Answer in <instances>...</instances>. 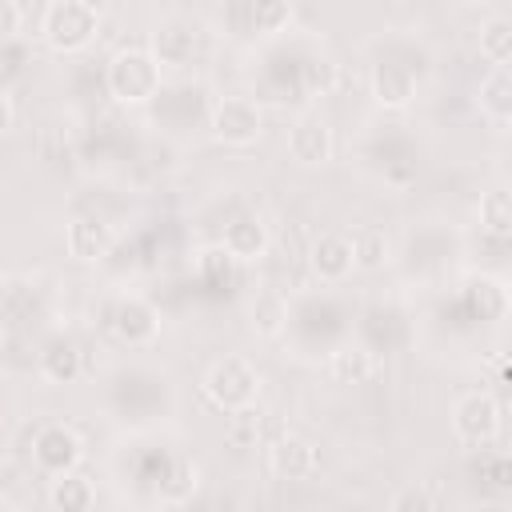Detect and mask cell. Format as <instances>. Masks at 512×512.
I'll use <instances>...</instances> for the list:
<instances>
[{
    "instance_id": "8992f818",
    "label": "cell",
    "mask_w": 512,
    "mask_h": 512,
    "mask_svg": "<svg viewBox=\"0 0 512 512\" xmlns=\"http://www.w3.org/2000/svg\"><path fill=\"white\" fill-rule=\"evenodd\" d=\"M32 460L44 476H64V472H76L80 460H84V444L80 436L68 428V424H44L36 436H32Z\"/></svg>"
},
{
    "instance_id": "7c38bea8",
    "label": "cell",
    "mask_w": 512,
    "mask_h": 512,
    "mask_svg": "<svg viewBox=\"0 0 512 512\" xmlns=\"http://www.w3.org/2000/svg\"><path fill=\"white\" fill-rule=\"evenodd\" d=\"M224 252L236 260V264H256L264 252H268V244H272V236H268V224L260 220V216H252V212H240L236 220H228V228H224Z\"/></svg>"
},
{
    "instance_id": "83f0119b",
    "label": "cell",
    "mask_w": 512,
    "mask_h": 512,
    "mask_svg": "<svg viewBox=\"0 0 512 512\" xmlns=\"http://www.w3.org/2000/svg\"><path fill=\"white\" fill-rule=\"evenodd\" d=\"M388 512H436V496H432L424 484H404V488L388 500Z\"/></svg>"
},
{
    "instance_id": "6da1fadb",
    "label": "cell",
    "mask_w": 512,
    "mask_h": 512,
    "mask_svg": "<svg viewBox=\"0 0 512 512\" xmlns=\"http://www.w3.org/2000/svg\"><path fill=\"white\" fill-rule=\"evenodd\" d=\"M100 32V8L92 0H48L40 12V36L56 52H80Z\"/></svg>"
},
{
    "instance_id": "4316f807",
    "label": "cell",
    "mask_w": 512,
    "mask_h": 512,
    "mask_svg": "<svg viewBox=\"0 0 512 512\" xmlns=\"http://www.w3.org/2000/svg\"><path fill=\"white\" fill-rule=\"evenodd\" d=\"M196 268H200V276H204V280H212V284H224V280L232 276L236 260L224 252V244H208V248H200V256H196Z\"/></svg>"
},
{
    "instance_id": "9c48e42d",
    "label": "cell",
    "mask_w": 512,
    "mask_h": 512,
    "mask_svg": "<svg viewBox=\"0 0 512 512\" xmlns=\"http://www.w3.org/2000/svg\"><path fill=\"white\" fill-rule=\"evenodd\" d=\"M308 268L316 280L324 284H340L352 268H356V252H352V236L344 232H320L308 248Z\"/></svg>"
},
{
    "instance_id": "9a60e30c",
    "label": "cell",
    "mask_w": 512,
    "mask_h": 512,
    "mask_svg": "<svg viewBox=\"0 0 512 512\" xmlns=\"http://www.w3.org/2000/svg\"><path fill=\"white\" fill-rule=\"evenodd\" d=\"M328 372H332L336 384H364V380H372V372H376V356H372L368 344L344 340V344L328 356Z\"/></svg>"
},
{
    "instance_id": "e0dca14e",
    "label": "cell",
    "mask_w": 512,
    "mask_h": 512,
    "mask_svg": "<svg viewBox=\"0 0 512 512\" xmlns=\"http://www.w3.org/2000/svg\"><path fill=\"white\" fill-rule=\"evenodd\" d=\"M480 112L496 128H508V120H512V76H508V68H492L480 80Z\"/></svg>"
},
{
    "instance_id": "30bf717a",
    "label": "cell",
    "mask_w": 512,
    "mask_h": 512,
    "mask_svg": "<svg viewBox=\"0 0 512 512\" xmlns=\"http://www.w3.org/2000/svg\"><path fill=\"white\" fill-rule=\"evenodd\" d=\"M112 244H116V232H112V224L100 220V216H72L68 228H64V248H68V256H76V260H84V264L104 260V256L112 252Z\"/></svg>"
},
{
    "instance_id": "2e32d148",
    "label": "cell",
    "mask_w": 512,
    "mask_h": 512,
    "mask_svg": "<svg viewBox=\"0 0 512 512\" xmlns=\"http://www.w3.org/2000/svg\"><path fill=\"white\" fill-rule=\"evenodd\" d=\"M248 324H252L256 336L276 340V336L288 328V300H284L280 292H272V288L256 292L252 304H248Z\"/></svg>"
},
{
    "instance_id": "4fadbf2b",
    "label": "cell",
    "mask_w": 512,
    "mask_h": 512,
    "mask_svg": "<svg viewBox=\"0 0 512 512\" xmlns=\"http://www.w3.org/2000/svg\"><path fill=\"white\" fill-rule=\"evenodd\" d=\"M372 100L380 108H408L416 100V76L404 64H376L372 68Z\"/></svg>"
},
{
    "instance_id": "7402d4cb",
    "label": "cell",
    "mask_w": 512,
    "mask_h": 512,
    "mask_svg": "<svg viewBox=\"0 0 512 512\" xmlns=\"http://www.w3.org/2000/svg\"><path fill=\"white\" fill-rule=\"evenodd\" d=\"M476 212H480V228H484L488 236L504 240V236L512 232V200H508V192H504V188H492V192H484Z\"/></svg>"
},
{
    "instance_id": "d6986e66",
    "label": "cell",
    "mask_w": 512,
    "mask_h": 512,
    "mask_svg": "<svg viewBox=\"0 0 512 512\" xmlns=\"http://www.w3.org/2000/svg\"><path fill=\"white\" fill-rule=\"evenodd\" d=\"M480 52H484V60L492 68H508V56H512V16L492 12L480 24Z\"/></svg>"
},
{
    "instance_id": "d4e9b609",
    "label": "cell",
    "mask_w": 512,
    "mask_h": 512,
    "mask_svg": "<svg viewBox=\"0 0 512 512\" xmlns=\"http://www.w3.org/2000/svg\"><path fill=\"white\" fill-rule=\"evenodd\" d=\"M352 252H356V268H380L392 260V244L380 228H364L352 236Z\"/></svg>"
},
{
    "instance_id": "ba28073f",
    "label": "cell",
    "mask_w": 512,
    "mask_h": 512,
    "mask_svg": "<svg viewBox=\"0 0 512 512\" xmlns=\"http://www.w3.org/2000/svg\"><path fill=\"white\" fill-rule=\"evenodd\" d=\"M264 464L276 480H312L320 472V448L308 436H276L264 452Z\"/></svg>"
},
{
    "instance_id": "603a6c76",
    "label": "cell",
    "mask_w": 512,
    "mask_h": 512,
    "mask_svg": "<svg viewBox=\"0 0 512 512\" xmlns=\"http://www.w3.org/2000/svg\"><path fill=\"white\" fill-rule=\"evenodd\" d=\"M152 56H156V64L164 68V64H188L192 60V52H196V32H172V28H156V36H152V48H148Z\"/></svg>"
},
{
    "instance_id": "44dd1931",
    "label": "cell",
    "mask_w": 512,
    "mask_h": 512,
    "mask_svg": "<svg viewBox=\"0 0 512 512\" xmlns=\"http://www.w3.org/2000/svg\"><path fill=\"white\" fill-rule=\"evenodd\" d=\"M336 84H340V64L332 56H324V52L304 56V64H300V88L308 96H328Z\"/></svg>"
},
{
    "instance_id": "ac0fdd59",
    "label": "cell",
    "mask_w": 512,
    "mask_h": 512,
    "mask_svg": "<svg viewBox=\"0 0 512 512\" xmlns=\"http://www.w3.org/2000/svg\"><path fill=\"white\" fill-rule=\"evenodd\" d=\"M48 500H52L56 512H92V504H96V484H92L84 472H64V476L52 480Z\"/></svg>"
},
{
    "instance_id": "3957f363",
    "label": "cell",
    "mask_w": 512,
    "mask_h": 512,
    "mask_svg": "<svg viewBox=\"0 0 512 512\" xmlns=\"http://www.w3.org/2000/svg\"><path fill=\"white\" fill-rule=\"evenodd\" d=\"M200 388L220 412H248L256 404V396H260V372L244 356H220L204 372Z\"/></svg>"
},
{
    "instance_id": "f1b7e54d",
    "label": "cell",
    "mask_w": 512,
    "mask_h": 512,
    "mask_svg": "<svg viewBox=\"0 0 512 512\" xmlns=\"http://www.w3.org/2000/svg\"><path fill=\"white\" fill-rule=\"evenodd\" d=\"M24 24V12L16 0H0V44H8Z\"/></svg>"
},
{
    "instance_id": "cb8c5ba5",
    "label": "cell",
    "mask_w": 512,
    "mask_h": 512,
    "mask_svg": "<svg viewBox=\"0 0 512 512\" xmlns=\"http://www.w3.org/2000/svg\"><path fill=\"white\" fill-rule=\"evenodd\" d=\"M248 24H252V32L276 36L292 24V4L288 0H260V4L248 8Z\"/></svg>"
},
{
    "instance_id": "f546056e",
    "label": "cell",
    "mask_w": 512,
    "mask_h": 512,
    "mask_svg": "<svg viewBox=\"0 0 512 512\" xmlns=\"http://www.w3.org/2000/svg\"><path fill=\"white\" fill-rule=\"evenodd\" d=\"M12 120H16V108H12V100H8V96H0V136H8Z\"/></svg>"
},
{
    "instance_id": "7a4b0ae2",
    "label": "cell",
    "mask_w": 512,
    "mask_h": 512,
    "mask_svg": "<svg viewBox=\"0 0 512 512\" xmlns=\"http://www.w3.org/2000/svg\"><path fill=\"white\" fill-rule=\"evenodd\" d=\"M160 80L164 72L148 48H120L108 56L104 84H108V96L120 104H148L160 92Z\"/></svg>"
},
{
    "instance_id": "ffe728a7",
    "label": "cell",
    "mask_w": 512,
    "mask_h": 512,
    "mask_svg": "<svg viewBox=\"0 0 512 512\" xmlns=\"http://www.w3.org/2000/svg\"><path fill=\"white\" fill-rule=\"evenodd\" d=\"M196 488H200V468L180 456V460L168 464V472H164V480H160V500H168V504H188V500L196 496Z\"/></svg>"
},
{
    "instance_id": "484cf974",
    "label": "cell",
    "mask_w": 512,
    "mask_h": 512,
    "mask_svg": "<svg viewBox=\"0 0 512 512\" xmlns=\"http://www.w3.org/2000/svg\"><path fill=\"white\" fill-rule=\"evenodd\" d=\"M468 296H472V304L480 308V320H496V316H504V308H508V288H504L500 280H488V276L472 280Z\"/></svg>"
},
{
    "instance_id": "5b68a950",
    "label": "cell",
    "mask_w": 512,
    "mask_h": 512,
    "mask_svg": "<svg viewBox=\"0 0 512 512\" xmlns=\"http://www.w3.org/2000/svg\"><path fill=\"white\" fill-rule=\"evenodd\" d=\"M208 128H212L216 140H224V144H232V148H248V144H256L260 132H264V112H260V104L248 100V96H220V100L212 104Z\"/></svg>"
},
{
    "instance_id": "8fae6325",
    "label": "cell",
    "mask_w": 512,
    "mask_h": 512,
    "mask_svg": "<svg viewBox=\"0 0 512 512\" xmlns=\"http://www.w3.org/2000/svg\"><path fill=\"white\" fill-rule=\"evenodd\" d=\"M108 324H112L116 340H124V344H132V348L152 344L156 332H160V316H156V308H152L148 300H140V296H124V300H116Z\"/></svg>"
},
{
    "instance_id": "52a82bcc",
    "label": "cell",
    "mask_w": 512,
    "mask_h": 512,
    "mask_svg": "<svg viewBox=\"0 0 512 512\" xmlns=\"http://www.w3.org/2000/svg\"><path fill=\"white\" fill-rule=\"evenodd\" d=\"M284 144H288V156H292L296 164H304V168H320V164H328V160H332V148H336L328 120L316 116V112L296 116V120L288 124Z\"/></svg>"
},
{
    "instance_id": "277c9868",
    "label": "cell",
    "mask_w": 512,
    "mask_h": 512,
    "mask_svg": "<svg viewBox=\"0 0 512 512\" xmlns=\"http://www.w3.org/2000/svg\"><path fill=\"white\" fill-rule=\"evenodd\" d=\"M500 424H504V412H500L492 392L472 388V392L456 396V404H452V432H456L460 444L484 448V444H492L500 436Z\"/></svg>"
},
{
    "instance_id": "5bb4252c",
    "label": "cell",
    "mask_w": 512,
    "mask_h": 512,
    "mask_svg": "<svg viewBox=\"0 0 512 512\" xmlns=\"http://www.w3.org/2000/svg\"><path fill=\"white\" fill-rule=\"evenodd\" d=\"M36 368L48 384H72L80 376L84 360H80V348L68 336H52V340H44V348L36 356Z\"/></svg>"
}]
</instances>
